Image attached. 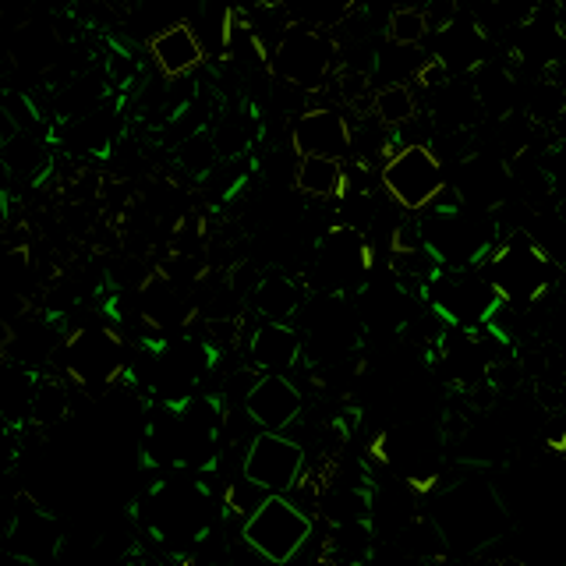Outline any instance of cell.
<instances>
[{"mask_svg": "<svg viewBox=\"0 0 566 566\" xmlns=\"http://www.w3.org/2000/svg\"><path fill=\"white\" fill-rule=\"evenodd\" d=\"M230 407L220 394L188 403H153L142 424V464L170 474H209L220 468Z\"/></svg>", "mask_w": 566, "mask_h": 566, "instance_id": "6da1fadb", "label": "cell"}, {"mask_svg": "<svg viewBox=\"0 0 566 566\" xmlns=\"http://www.w3.org/2000/svg\"><path fill=\"white\" fill-rule=\"evenodd\" d=\"M429 521L436 524L447 553L460 559L485 553L513 531L506 500L482 474L460 478L442 489L432 500Z\"/></svg>", "mask_w": 566, "mask_h": 566, "instance_id": "7a4b0ae2", "label": "cell"}, {"mask_svg": "<svg viewBox=\"0 0 566 566\" xmlns=\"http://www.w3.org/2000/svg\"><path fill=\"white\" fill-rule=\"evenodd\" d=\"M142 527L156 545L181 556L212 535V492L202 474H164L142 495Z\"/></svg>", "mask_w": 566, "mask_h": 566, "instance_id": "3957f363", "label": "cell"}, {"mask_svg": "<svg viewBox=\"0 0 566 566\" xmlns=\"http://www.w3.org/2000/svg\"><path fill=\"white\" fill-rule=\"evenodd\" d=\"M217 347L195 336H149L138 340V365H132L128 382L142 386L153 403H188L202 397L199 389L217 365Z\"/></svg>", "mask_w": 566, "mask_h": 566, "instance_id": "277c9868", "label": "cell"}, {"mask_svg": "<svg viewBox=\"0 0 566 566\" xmlns=\"http://www.w3.org/2000/svg\"><path fill=\"white\" fill-rule=\"evenodd\" d=\"M482 273L506 308L527 312L559 283V262L531 230L513 227L495 244V252L482 265Z\"/></svg>", "mask_w": 566, "mask_h": 566, "instance_id": "5b68a950", "label": "cell"}, {"mask_svg": "<svg viewBox=\"0 0 566 566\" xmlns=\"http://www.w3.org/2000/svg\"><path fill=\"white\" fill-rule=\"evenodd\" d=\"M421 248L439 270H482L495 244L503 241L500 227L489 212L468 209L464 202L442 199L418 223Z\"/></svg>", "mask_w": 566, "mask_h": 566, "instance_id": "8992f818", "label": "cell"}, {"mask_svg": "<svg viewBox=\"0 0 566 566\" xmlns=\"http://www.w3.org/2000/svg\"><path fill=\"white\" fill-rule=\"evenodd\" d=\"M53 365L61 376L88 397H106L117 382L132 376V354L124 336L106 323H88L64 333V344Z\"/></svg>", "mask_w": 566, "mask_h": 566, "instance_id": "52a82bcc", "label": "cell"}, {"mask_svg": "<svg viewBox=\"0 0 566 566\" xmlns=\"http://www.w3.org/2000/svg\"><path fill=\"white\" fill-rule=\"evenodd\" d=\"M421 297L439 326L468 333L495 329V315L506 308L482 270H436L421 283Z\"/></svg>", "mask_w": 566, "mask_h": 566, "instance_id": "ba28073f", "label": "cell"}, {"mask_svg": "<svg viewBox=\"0 0 566 566\" xmlns=\"http://www.w3.org/2000/svg\"><path fill=\"white\" fill-rule=\"evenodd\" d=\"M379 181H382L386 199L397 209L411 212V217H424V212L436 209L450 191L447 167H442L439 153L429 142H407V146L389 153L382 159Z\"/></svg>", "mask_w": 566, "mask_h": 566, "instance_id": "9c48e42d", "label": "cell"}, {"mask_svg": "<svg viewBox=\"0 0 566 566\" xmlns=\"http://www.w3.org/2000/svg\"><path fill=\"white\" fill-rule=\"evenodd\" d=\"M270 64L280 82L315 93L340 64V40L318 22H294L270 50Z\"/></svg>", "mask_w": 566, "mask_h": 566, "instance_id": "30bf717a", "label": "cell"}, {"mask_svg": "<svg viewBox=\"0 0 566 566\" xmlns=\"http://www.w3.org/2000/svg\"><path fill=\"white\" fill-rule=\"evenodd\" d=\"M315 538V524L291 495H270L252 517L241 521V542L273 566H291Z\"/></svg>", "mask_w": 566, "mask_h": 566, "instance_id": "8fae6325", "label": "cell"}, {"mask_svg": "<svg viewBox=\"0 0 566 566\" xmlns=\"http://www.w3.org/2000/svg\"><path fill=\"white\" fill-rule=\"evenodd\" d=\"M371 241L350 227H329L323 241L315 244V259H312V280H315V294H344L354 297L368 287V273H371Z\"/></svg>", "mask_w": 566, "mask_h": 566, "instance_id": "7c38bea8", "label": "cell"}, {"mask_svg": "<svg viewBox=\"0 0 566 566\" xmlns=\"http://www.w3.org/2000/svg\"><path fill=\"white\" fill-rule=\"evenodd\" d=\"M305 347L318 365H340L361 344V312L344 294H315L305 305Z\"/></svg>", "mask_w": 566, "mask_h": 566, "instance_id": "4fadbf2b", "label": "cell"}, {"mask_svg": "<svg viewBox=\"0 0 566 566\" xmlns=\"http://www.w3.org/2000/svg\"><path fill=\"white\" fill-rule=\"evenodd\" d=\"M305 447L280 432H255L241 457V478L265 495H291L305 474Z\"/></svg>", "mask_w": 566, "mask_h": 566, "instance_id": "5bb4252c", "label": "cell"}, {"mask_svg": "<svg viewBox=\"0 0 566 566\" xmlns=\"http://www.w3.org/2000/svg\"><path fill=\"white\" fill-rule=\"evenodd\" d=\"M301 411H305V397L291 376H255V382L244 389V418L259 424V432L287 436Z\"/></svg>", "mask_w": 566, "mask_h": 566, "instance_id": "9a60e30c", "label": "cell"}, {"mask_svg": "<svg viewBox=\"0 0 566 566\" xmlns=\"http://www.w3.org/2000/svg\"><path fill=\"white\" fill-rule=\"evenodd\" d=\"M291 146L297 159L323 156V159H347L354 149L350 120L336 106H312L301 111L291 124Z\"/></svg>", "mask_w": 566, "mask_h": 566, "instance_id": "2e32d148", "label": "cell"}, {"mask_svg": "<svg viewBox=\"0 0 566 566\" xmlns=\"http://www.w3.org/2000/svg\"><path fill=\"white\" fill-rule=\"evenodd\" d=\"M4 548L14 556L32 559V563H43L46 556H53L61 548L57 517L22 495V500H18V510H11V521L4 527Z\"/></svg>", "mask_w": 566, "mask_h": 566, "instance_id": "e0dca14e", "label": "cell"}, {"mask_svg": "<svg viewBox=\"0 0 566 566\" xmlns=\"http://www.w3.org/2000/svg\"><path fill=\"white\" fill-rule=\"evenodd\" d=\"M248 361L259 376H291L305 358V336L291 323H259L248 333Z\"/></svg>", "mask_w": 566, "mask_h": 566, "instance_id": "ac0fdd59", "label": "cell"}, {"mask_svg": "<svg viewBox=\"0 0 566 566\" xmlns=\"http://www.w3.org/2000/svg\"><path fill=\"white\" fill-rule=\"evenodd\" d=\"M149 57L167 78H185V75H191V71H199L206 64L209 53H206V46L199 40V32H195V25L170 22L149 40Z\"/></svg>", "mask_w": 566, "mask_h": 566, "instance_id": "d6986e66", "label": "cell"}, {"mask_svg": "<svg viewBox=\"0 0 566 566\" xmlns=\"http://www.w3.org/2000/svg\"><path fill=\"white\" fill-rule=\"evenodd\" d=\"M248 305H252V312L262 318V323H291L294 315L305 312L308 294L294 276H287L283 270H273L255 280L252 294H248Z\"/></svg>", "mask_w": 566, "mask_h": 566, "instance_id": "ffe728a7", "label": "cell"}, {"mask_svg": "<svg viewBox=\"0 0 566 566\" xmlns=\"http://www.w3.org/2000/svg\"><path fill=\"white\" fill-rule=\"evenodd\" d=\"M138 308H142V318L149 323V329L164 333V336H177V329L191 318L188 301L181 297V291L174 287V280L159 276V273L142 283Z\"/></svg>", "mask_w": 566, "mask_h": 566, "instance_id": "44dd1931", "label": "cell"}, {"mask_svg": "<svg viewBox=\"0 0 566 566\" xmlns=\"http://www.w3.org/2000/svg\"><path fill=\"white\" fill-rule=\"evenodd\" d=\"M294 188L301 195H308V199H318V202L347 199V164L344 159H323V156L297 159Z\"/></svg>", "mask_w": 566, "mask_h": 566, "instance_id": "7402d4cb", "label": "cell"}, {"mask_svg": "<svg viewBox=\"0 0 566 566\" xmlns=\"http://www.w3.org/2000/svg\"><path fill=\"white\" fill-rule=\"evenodd\" d=\"M371 117L386 128H403L418 117V99L407 82H386L371 93Z\"/></svg>", "mask_w": 566, "mask_h": 566, "instance_id": "603a6c76", "label": "cell"}, {"mask_svg": "<svg viewBox=\"0 0 566 566\" xmlns=\"http://www.w3.org/2000/svg\"><path fill=\"white\" fill-rule=\"evenodd\" d=\"M432 32H436V22L429 18V11H421V8H394L386 18V40L403 50L421 46Z\"/></svg>", "mask_w": 566, "mask_h": 566, "instance_id": "cb8c5ba5", "label": "cell"}, {"mask_svg": "<svg viewBox=\"0 0 566 566\" xmlns=\"http://www.w3.org/2000/svg\"><path fill=\"white\" fill-rule=\"evenodd\" d=\"M174 159H177V167L191 177H199V181H206V177L217 170V164H223L217 153V142H212V132H191L188 138H181L174 149Z\"/></svg>", "mask_w": 566, "mask_h": 566, "instance_id": "d4e9b609", "label": "cell"}, {"mask_svg": "<svg viewBox=\"0 0 566 566\" xmlns=\"http://www.w3.org/2000/svg\"><path fill=\"white\" fill-rule=\"evenodd\" d=\"M67 403H71L67 382L43 376L40 382H35V397H32V424H43V429H50V424L64 421Z\"/></svg>", "mask_w": 566, "mask_h": 566, "instance_id": "484cf974", "label": "cell"}, {"mask_svg": "<svg viewBox=\"0 0 566 566\" xmlns=\"http://www.w3.org/2000/svg\"><path fill=\"white\" fill-rule=\"evenodd\" d=\"M212 142H217L220 159L234 164V159H241L248 153V146H252V135H248L244 120L238 114H227L217 120V128H212Z\"/></svg>", "mask_w": 566, "mask_h": 566, "instance_id": "4316f807", "label": "cell"}, {"mask_svg": "<svg viewBox=\"0 0 566 566\" xmlns=\"http://www.w3.org/2000/svg\"><path fill=\"white\" fill-rule=\"evenodd\" d=\"M0 566H40V563H32V559H25V556H14V553H0Z\"/></svg>", "mask_w": 566, "mask_h": 566, "instance_id": "83f0119b", "label": "cell"}, {"mask_svg": "<svg viewBox=\"0 0 566 566\" xmlns=\"http://www.w3.org/2000/svg\"><path fill=\"white\" fill-rule=\"evenodd\" d=\"M117 566H164V563H156V559H149V556H142V553H132L128 559H120Z\"/></svg>", "mask_w": 566, "mask_h": 566, "instance_id": "f1b7e54d", "label": "cell"}, {"mask_svg": "<svg viewBox=\"0 0 566 566\" xmlns=\"http://www.w3.org/2000/svg\"><path fill=\"white\" fill-rule=\"evenodd\" d=\"M418 566H442V563H418Z\"/></svg>", "mask_w": 566, "mask_h": 566, "instance_id": "f546056e", "label": "cell"}, {"mask_svg": "<svg viewBox=\"0 0 566 566\" xmlns=\"http://www.w3.org/2000/svg\"><path fill=\"white\" fill-rule=\"evenodd\" d=\"M492 566H506V563H492Z\"/></svg>", "mask_w": 566, "mask_h": 566, "instance_id": "4dcf8cb0", "label": "cell"}]
</instances>
